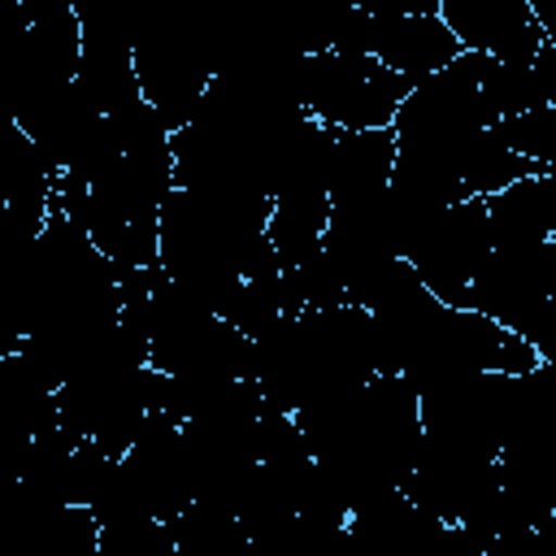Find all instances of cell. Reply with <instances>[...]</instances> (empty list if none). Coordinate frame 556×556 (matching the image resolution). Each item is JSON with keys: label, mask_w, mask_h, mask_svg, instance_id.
<instances>
[{"label": "cell", "mask_w": 556, "mask_h": 556, "mask_svg": "<svg viewBox=\"0 0 556 556\" xmlns=\"http://www.w3.org/2000/svg\"><path fill=\"white\" fill-rule=\"evenodd\" d=\"M208 78H213V65L187 39H169V35L135 39V83L143 104L165 126V135H178L195 117V104Z\"/></svg>", "instance_id": "6da1fadb"}, {"label": "cell", "mask_w": 556, "mask_h": 556, "mask_svg": "<svg viewBox=\"0 0 556 556\" xmlns=\"http://www.w3.org/2000/svg\"><path fill=\"white\" fill-rule=\"evenodd\" d=\"M439 17L460 43L491 61H534L547 43V30L530 0H439Z\"/></svg>", "instance_id": "7a4b0ae2"}, {"label": "cell", "mask_w": 556, "mask_h": 556, "mask_svg": "<svg viewBox=\"0 0 556 556\" xmlns=\"http://www.w3.org/2000/svg\"><path fill=\"white\" fill-rule=\"evenodd\" d=\"M365 13V9H361ZM369 56L408 87L434 78L460 56V43L434 13H369Z\"/></svg>", "instance_id": "3957f363"}, {"label": "cell", "mask_w": 556, "mask_h": 556, "mask_svg": "<svg viewBox=\"0 0 556 556\" xmlns=\"http://www.w3.org/2000/svg\"><path fill=\"white\" fill-rule=\"evenodd\" d=\"M348 534L365 556H434V543L443 534V521H434L426 508H417L404 491L382 486L352 504Z\"/></svg>", "instance_id": "277c9868"}, {"label": "cell", "mask_w": 556, "mask_h": 556, "mask_svg": "<svg viewBox=\"0 0 556 556\" xmlns=\"http://www.w3.org/2000/svg\"><path fill=\"white\" fill-rule=\"evenodd\" d=\"M391 165H395L391 130H330V165H326L330 213H352L382 200L391 182Z\"/></svg>", "instance_id": "5b68a950"}, {"label": "cell", "mask_w": 556, "mask_h": 556, "mask_svg": "<svg viewBox=\"0 0 556 556\" xmlns=\"http://www.w3.org/2000/svg\"><path fill=\"white\" fill-rule=\"evenodd\" d=\"M491 252H521L534 243L556 239V174L521 178L500 195L482 200Z\"/></svg>", "instance_id": "8992f818"}, {"label": "cell", "mask_w": 556, "mask_h": 556, "mask_svg": "<svg viewBox=\"0 0 556 556\" xmlns=\"http://www.w3.org/2000/svg\"><path fill=\"white\" fill-rule=\"evenodd\" d=\"M491 135L508 152H517L521 161H534V165L556 169V104H543V109L504 117V122L491 126Z\"/></svg>", "instance_id": "52a82bcc"}]
</instances>
